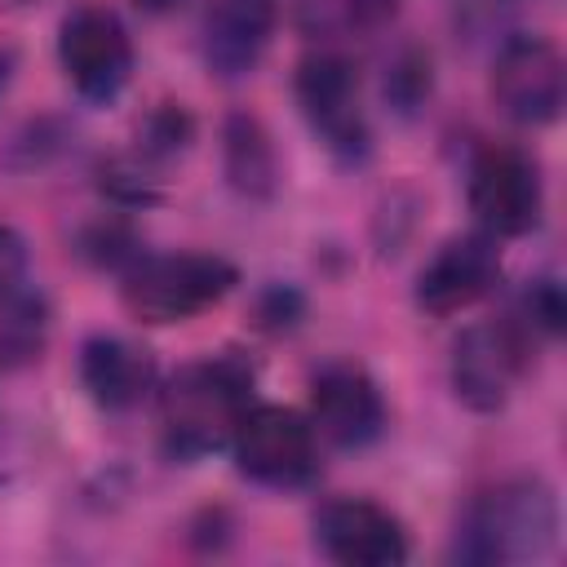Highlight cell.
<instances>
[{"mask_svg": "<svg viewBox=\"0 0 567 567\" xmlns=\"http://www.w3.org/2000/svg\"><path fill=\"white\" fill-rule=\"evenodd\" d=\"M252 408V368L239 354L182 363L159 390L164 447L177 461H199L230 447L235 425Z\"/></svg>", "mask_w": 567, "mask_h": 567, "instance_id": "cell-1", "label": "cell"}, {"mask_svg": "<svg viewBox=\"0 0 567 567\" xmlns=\"http://www.w3.org/2000/svg\"><path fill=\"white\" fill-rule=\"evenodd\" d=\"M558 540V496L540 478H505L478 492L452 540V558L474 567L501 563H532L545 558Z\"/></svg>", "mask_w": 567, "mask_h": 567, "instance_id": "cell-2", "label": "cell"}, {"mask_svg": "<svg viewBox=\"0 0 567 567\" xmlns=\"http://www.w3.org/2000/svg\"><path fill=\"white\" fill-rule=\"evenodd\" d=\"M235 284H239L235 261H226L217 252H137L120 270L124 310L151 328L186 323V319L204 315Z\"/></svg>", "mask_w": 567, "mask_h": 567, "instance_id": "cell-3", "label": "cell"}, {"mask_svg": "<svg viewBox=\"0 0 567 567\" xmlns=\"http://www.w3.org/2000/svg\"><path fill=\"white\" fill-rule=\"evenodd\" d=\"M292 93L301 120L310 124L315 142L346 168H359L372 155V128L359 97V71L337 49H315L292 71Z\"/></svg>", "mask_w": 567, "mask_h": 567, "instance_id": "cell-4", "label": "cell"}, {"mask_svg": "<svg viewBox=\"0 0 567 567\" xmlns=\"http://www.w3.org/2000/svg\"><path fill=\"white\" fill-rule=\"evenodd\" d=\"M230 456L244 478L257 487L292 492L306 487L319 470V434L306 412L284 403H252L230 434Z\"/></svg>", "mask_w": 567, "mask_h": 567, "instance_id": "cell-5", "label": "cell"}, {"mask_svg": "<svg viewBox=\"0 0 567 567\" xmlns=\"http://www.w3.org/2000/svg\"><path fill=\"white\" fill-rule=\"evenodd\" d=\"M532 359V332L518 319H478L461 328L447 359V381L456 403L470 412H501L527 372Z\"/></svg>", "mask_w": 567, "mask_h": 567, "instance_id": "cell-6", "label": "cell"}, {"mask_svg": "<svg viewBox=\"0 0 567 567\" xmlns=\"http://www.w3.org/2000/svg\"><path fill=\"white\" fill-rule=\"evenodd\" d=\"M465 199L483 235L518 239L540 226L545 182L540 164L518 146H483L465 177Z\"/></svg>", "mask_w": 567, "mask_h": 567, "instance_id": "cell-7", "label": "cell"}, {"mask_svg": "<svg viewBox=\"0 0 567 567\" xmlns=\"http://www.w3.org/2000/svg\"><path fill=\"white\" fill-rule=\"evenodd\" d=\"M58 62L84 102H115L133 75V40L115 9L75 4L58 27Z\"/></svg>", "mask_w": 567, "mask_h": 567, "instance_id": "cell-8", "label": "cell"}, {"mask_svg": "<svg viewBox=\"0 0 567 567\" xmlns=\"http://www.w3.org/2000/svg\"><path fill=\"white\" fill-rule=\"evenodd\" d=\"M492 102L505 120L523 128H545L563 115L567 97V71L563 53L545 35H509L501 53L492 58Z\"/></svg>", "mask_w": 567, "mask_h": 567, "instance_id": "cell-9", "label": "cell"}, {"mask_svg": "<svg viewBox=\"0 0 567 567\" xmlns=\"http://www.w3.org/2000/svg\"><path fill=\"white\" fill-rule=\"evenodd\" d=\"M315 545L341 567H399L408 558V532L399 514L368 496H332L315 509Z\"/></svg>", "mask_w": 567, "mask_h": 567, "instance_id": "cell-10", "label": "cell"}, {"mask_svg": "<svg viewBox=\"0 0 567 567\" xmlns=\"http://www.w3.org/2000/svg\"><path fill=\"white\" fill-rule=\"evenodd\" d=\"M501 279V248L492 235L470 230V235H452L434 248V257L416 270L412 284V301L416 310L447 319L470 310L474 301H483Z\"/></svg>", "mask_w": 567, "mask_h": 567, "instance_id": "cell-11", "label": "cell"}, {"mask_svg": "<svg viewBox=\"0 0 567 567\" xmlns=\"http://www.w3.org/2000/svg\"><path fill=\"white\" fill-rule=\"evenodd\" d=\"M310 425L332 447L359 452L385 430V399L359 363H328L310 381Z\"/></svg>", "mask_w": 567, "mask_h": 567, "instance_id": "cell-12", "label": "cell"}, {"mask_svg": "<svg viewBox=\"0 0 567 567\" xmlns=\"http://www.w3.org/2000/svg\"><path fill=\"white\" fill-rule=\"evenodd\" d=\"M279 0H213L204 13V62L217 80H244L257 71L275 35Z\"/></svg>", "mask_w": 567, "mask_h": 567, "instance_id": "cell-13", "label": "cell"}, {"mask_svg": "<svg viewBox=\"0 0 567 567\" xmlns=\"http://www.w3.org/2000/svg\"><path fill=\"white\" fill-rule=\"evenodd\" d=\"M80 385L106 412H128L155 390V354L128 337L93 332L80 346Z\"/></svg>", "mask_w": 567, "mask_h": 567, "instance_id": "cell-14", "label": "cell"}, {"mask_svg": "<svg viewBox=\"0 0 567 567\" xmlns=\"http://www.w3.org/2000/svg\"><path fill=\"white\" fill-rule=\"evenodd\" d=\"M221 168H226V182L244 199H270L279 190V155H275V142H270V133L257 115H248V111L226 115V124H221Z\"/></svg>", "mask_w": 567, "mask_h": 567, "instance_id": "cell-15", "label": "cell"}, {"mask_svg": "<svg viewBox=\"0 0 567 567\" xmlns=\"http://www.w3.org/2000/svg\"><path fill=\"white\" fill-rule=\"evenodd\" d=\"M399 13V0H292V22L301 35L337 44V40H368L385 31Z\"/></svg>", "mask_w": 567, "mask_h": 567, "instance_id": "cell-16", "label": "cell"}, {"mask_svg": "<svg viewBox=\"0 0 567 567\" xmlns=\"http://www.w3.org/2000/svg\"><path fill=\"white\" fill-rule=\"evenodd\" d=\"M49 337V306L35 292H13L9 301H0V363L4 368H22L31 359H40Z\"/></svg>", "mask_w": 567, "mask_h": 567, "instance_id": "cell-17", "label": "cell"}, {"mask_svg": "<svg viewBox=\"0 0 567 567\" xmlns=\"http://www.w3.org/2000/svg\"><path fill=\"white\" fill-rule=\"evenodd\" d=\"M195 142V120L186 115V106L177 102H159L142 128H137V155L146 164H164V159H177L186 146Z\"/></svg>", "mask_w": 567, "mask_h": 567, "instance_id": "cell-18", "label": "cell"}, {"mask_svg": "<svg viewBox=\"0 0 567 567\" xmlns=\"http://www.w3.org/2000/svg\"><path fill=\"white\" fill-rule=\"evenodd\" d=\"M430 84H434V75H430V53H421V49H403L390 66H385V102L399 111V115H412L425 97H430Z\"/></svg>", "mask_w": 567, "mask_h": 567, "instance_id": "cell-19", "label": "cell"}, {"mask_svg": "<svg viewBox=\"0 0 567 567\" xmlns=\"http://www.w3.org/2000/svg\"><path fill=\"white\" fill-rule=\"evenodd\" d=\"M523 328L527 332H540V337H558L563 332V319H567V301H563V284L554 275H540L523 288Z\"/></svg>", "mask_w": 567, "mask_h": 567, "instance_id": "cell-20", "label": "cell"}, {"mask_svg": "<svg viewBox=\"0 0 567 567\" xmlns=\"http://www.w3.org/2000/svg\"><path fill=\"white\" fill-rule=\"evenodd\" d=\"M102 190L120 204H155L159 199V186L151 177V164L137 155H120L111 164H102Z\"/></svg>", "mask_w": 567, "mask_h": 567, "instance_id": "cell-21", "label": "cell"}, {"mask_svg": "<svg viewBox=\"0 0 567 567\" xmlns=\"http://www.w3.org/2000/svg\"><path fill=\"white\" fill-rule=\"evenodd\" d=\"M27 284V239L13 226H0V301Z\"/></svg>", "mask_w": 567, "mask_h": 567, "instance_id": "cell-22", "label": "cell"}, {"mask_svg": "<svg viewBox=\"0 0 567 567\" xmlns=\"http://www.w3.org/2000/svg\"><path fill=\"white\" fill-rule=\"evenodd\" d=\"M137 9H146V13H168V9H177V4H186V0H133Z\"/></svg>", "mask_w": 567, "mask_h": 567, "instance_id": "cell-23", "label": "cell"}, {"mask_svg": "<svg viewBox=\"0 0 567 567\" xmlns=\"http://www.w3.org/2000/svg\"><path fill=\"white\" fill-rule=\"evenodd\" d=\"M4 80H9V53H0V89H4Z\"/></svg>", "mask_w": 567, "mask_h": 567, "instance_id": "cell-24", "label": "cell"}, {"mask_svg": "<svg viewBox=\"0 0 567 567\" xmlns=\"http://www.w3.org/2000/svg\"><path fill=\"white\" fill-rule=\"evenodd\" d=\"M0 4H22V0H0Z\"/></svg>", "mask_w": 567, "mask_h": 567, "instance_id": "cell-25", "label": "cell"}]
</instances>
